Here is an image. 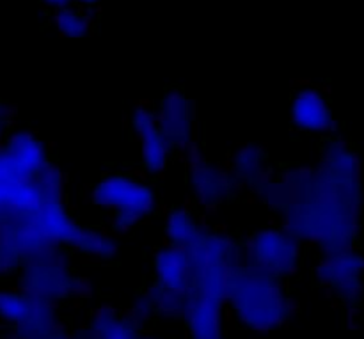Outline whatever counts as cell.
<instances>
[{
	"mask_svg": "<svg viewBox=\"0 0 364 339\" xmlns=\"http://www.w3.org/2000/svg\"><path fill=\"white\" fill-rule=\"evenodd\" d=\"M226 306L242 327L259 334L287 325L295 315L283 279L238 258L228 274Z\"/></svg>",
	"mask_w": 364,
	"mask_h": 339,
	"instance_id": "1",
	"label": "cell"
},
{
	"mask_svg": "<svg viewBox=\"0 0 364 339\" xmlns=\"http://www.w3.org/2000/svg\"><path fill=\"white\" fill-rule=\"evenodd\" d=\"M96 208L110 212V231L124 233L156 213L159 198L148 181L128 171H116L100 178L89 190Z\"/></svg>",
	"mask_w": 364,
	"mask_h": 339,
	"instance_id": "2",
	"label": "cell"
},
{
	"mask_svg": "<svg viewBox=\"0 0 364 339\" xmlns=\"http://www.w3.org/2000/svg\"><path fill=\"white\" fill-rule=\"evenodd\" d=\"M187 254L192 298L226 309V279L237 263L238 242L224 231L206 230Z\"/></svg>",
	"mask_w": 364,
	"mask_h": 339,
	"instance_id": "3",
	"label": "cell"
},
{
	"mask_svg": "<svg viewBox=\"0 0 364 339\" xmlns=\"http://www.w3.org/2000/svg\"><path fill=\"white\" fill-rule=\"evenodd\" d=\"M14 277L18 290L52 304L75 297L82 288V281L71 272L64 249L25 259Z\"/></svg>",
	"mask_w": 364,
	"mask_h": 339,
	"instance_id": "4",
	"label": "cell"
},
{
	"mask_svg": "<svg viewBox=\"0 0 364 339\" xmlns=\"http://www.w3.org/2000/svg\"><path fill=\"white\" fill-rule=\"evenodd\" d=\"M237 258L287 279L297 272L302 258V242L287 227L267 226L255 231L244 244H238Z\"/></svg>",
	"mask_w": 364,
	"mask_h": 339,
	"instance_id": "5",
	"label": "cell"
},
{
	"mask_svg": "<svg viewBox=\"0 0 364 339\" xmlns=\"http://www.w3.org/2000/svg\"><path fill=\"white\" fill-rule=\"evenodd\" d=\"M0 323L14 339H43L59 329L57 306L18 290H0Z\"/></svg>",
	"mask_w": 364,
	"mask_h": 339,
	"instance_id": "6",
	"label": "cell"
},
{
	"mask_svg": "<svg viewBox=\"0 0 364 339\" xmlns=\"http://www.w3.org/2000/svg\"><path fill=\"white\" fill-rule=\"evenodd\" d=\"M316 277L341 304L358 306L363 298L364 256L355 249L326 252L315 269Z\"/></svg>",
	"mask_w": 364,
	"mask_h": 339,
	"instance_id": "7",
	"label": "cell"
},
{
	"mask_svg": "<svg viewBox=\"0 0 364 339\" xmlns=\"http://www.w3.org/2000/svg\"><path fill=\"white\" fill-rule=\"evenodd\" d=\"M237 181L230 171L203 155H194L188 162V188L201 208L215 210L230 201L237 190Z\"/></svg>",
	"mask_w": 364,
	"mask_h": 339,
	"instance_id": "8",
	"label": "cell"
},
{
	"mask_svg": "<svg viewBox=\"0 0 364 339\" xmlns=\"http://www.w3.org/2000/svg\"><path fill=\"white\" fill-rule=\"evenodd\" d=\"M156 128L166 135L167 141L178 148L192 146L196 134L194 105L180 89H171L156 107Z\"/></svg>",
	"mask_w": 364,
	"mask_h": 339,
	"instance_id": "9",
	"label": "cell"
},
{
	"mask_svg": "<svg viewBox=\"0 0 364 339\" xmlns=\"http://www.w3.org/2000/svg\"><path fill=\"white\" fill-rule=\"evenodd\" d=\"M0 155L16 173L28 180H32L46 163L52 162L45 142L31 130H18V128H13L2 139Z\"/></svg>",
	"mask_w": 364,
	"mask_h": 339,
	"instance_id": "10",
	"label": "cell"
},
{
	"mask_svg": "<svg viewBox=\"0 0 364 339\" xmlns=\"http://www.w3.org/2000/svg\"><path fill=\"white\" fill-rule=\"evenodd\" d=\"M290 119L295 130L304 134H331L334 130V116L329 99L322 89L304 85L291 98Z\"/></svg>",
	"mask_w": 364,
	"mask_h": 339,
	"instance_id": "11",
	"label": "cell"
},
{
	"mask_svg": "<svg viewBox=\"0 0 364 339\" xmlns=\"http://www.w3.org/2000/svg\"><path fill=\"white\" fill-rule=\"evenodd\" d=\"M43 205L36 188L34 178L28 180L13 169L0 155V220L14 213Z\"/></svg>",
	"mask_w": 364,
	"mask_h": 339,
	"instance_id": "12",
	"label": "cell"
},
{
	"mask_svg": "<svg viewBox=\"0 0 364 339\" xmlns=\"http://www.w3.org/2000/svg\"><path fill=\"white\" fill-rule=\"evenodd\" d=\"M153 288L159 291H191L187 249L164 245L153 256Z\"/></svg>",
	"mask_w": 364,
	"mask_h": 339,
	"instance_id": "13",
	"label": "cell"
},
{
	"mask_svg": "<svg viewBox=\"0 0 364 339\" xmlns=\"http://www.w3.org/2000/svg\"><path fill=\"white\" fill-rule=\"evenodd\" d=\"M141 325L130 315L103 306L89 322L73 334V339H141Z\"/></svg>",
	"mask_w": 364,
	"mask_h": 339,
	"instance_id": "14",
	"label": "cell"
},
{
	"mask_svg": "<svg viewBox=\"0 0 364 339\" xmlns=\"http://www.w3.org/2000/svg\"><path fill=\"white\" fill-rule=\"evenodd\" d=\"M318 171L334 183H359L361 162L347 142L329 139L323 146Z\"/></svg>",
	"mask_w": 364,
	"mask_h": 339,
	"instance_id": "15",
	"label": "cell"
},
{
	"mask_svg": "<svg viewBox=\"0 0 364 339\" xmlns=\"http://www.w3.org/2000/svg\"><path fill=\"white\" fill-rule=\"evenodd\" d=\"M230 174L237 181L238 187L258 188L263 181L269 180L270 158L269 153L256 144H245L235 151L230 162Z\"/></svg>",
	"mask_w": 364,
	"mask_h": 339,
	"instance_id": "16",
	"label": "cell"
},
{
	"mask_svg": "<svg viewBox=\"0 0 364 339\" xmlns=\"http://www.w3.org/2000/svg\"><path fill=\"white\" fill-rule=\"evenodd\" d=\"M188 339H226L224 333V309L208 302L192 298L191 308L183 316Z\"/></svg>",
	"mask_w": 364,
	"mask_h": 339,
	"instance_id": "17",
	"label": "cell"
},
{
	"mask_svg": "<svg viewBox=\"0 0 364 339\" xmlns=\"http://www.w3.org/2000/svg\"><path fill=\"white\" fill-rule=\"evenodd\" d=\"M206 231L201 217L187 206H174L166 213L164 233L167 244L173 247L188 249Z\"/></svg>",
	"mask_w": 364,
	"mask_h": 339,
	"instance_id": "18",
	"label": "cell"
},
{
	"mask_svg": "<svg viewBox=\"0 0 364 339\" xmlns=\"http://www.w3.org/2000/svg\"><path fill=\"white\" fill-rule=\"evenodd\" d=\"M141 142V167L148 174H160L167 169L171 158L174 155V146L166 139V135L159 128H151L149 131L139 137Z\"/></svg>",
	"mask_w": 364,
	"mask_h": 339,
	"instance_id": "19",
	"label": "cell"
},
{
	"mask_svg": "<svg viewBox=\"0 0 364 339\" xmlns=\"http://www.w3.org/2000/svg\"><path fill=\"white\" fill-rule=\"evenodd\" d=\"M71 249L82 258L112 262L117 254V242L116 237L109 231L98 230V227H82Z\"/></svg>",
	"mask_w": 364,
	"mask_h": 339,
	"instance_id": "20",
	"label": "cell"
},
{
	"mask_svg": "<svg viewBox=\"0 0 364 339\" xmlns=\"http://www.w3.org/2000/svg\"><path fill=\"white\" fill-rule=\"evenodd\" d=\"M53 25L64 38L78 39L85 38L91 32L92 18L85 7L70 4L53 11Z\"/></svg>",
	"mask_w": 364,
	"mask_h": 339,
	"instance_id": "21",
	"label": "cell"
},
{
	"mask_svg": "<svg viewBox=\"0 0 364 339\" xmlns=\"http://www.w3.org/2000/svg\"><path fill=\"white\" fill-rule=\"evenodd\" d=\"M256 194L259 195V199H262L272 212L279 213V215L287 212V210L295 203V190L287 176H270L269 180L263 181V183L256 188Z\"/></svg>",
	"mask_w": 364,
	"mask_h": 339,
	"instance_id": "22",
	"label": "cell"
},
{
	"mask_svg": "<svg viewBox=\"0 0 364 339\" xmlns=\"http://www.w3.org/2000/svg\"><path fill=\"white\" fill-rule=\"evenodd\" d=\"M156 298V311L159 315L171 320H183L192 302L191 291H159L151 288Z\"/></svg>",
	"mask_w": 364,
	"mask_h": 339,
	"instance_id": "23",
	"label": "cell"
},
{
	"mask_svg": "<svg viewBox=\"0 0 364 339\" xmlns=\"http://www.w3.org/2000/svg\"><path fill=\"white\" fill-rule=\"evenodd\" d=\"M156 127V107L141 103L130 114V128L137 137Z\"/></svg>",
	"mask_w": 364,
	"mask_h": 339,
	"instance_id": "24",
	"label": "cell"
},
{
	"mask_svg": "<svg viewBox=\"0 0 364 339\" xmlns=\"http://www.w3.org/2000/svg\"><path fill=\"white\" fill-rule=\"evenodd\" d=\"M156 315H159V311H156V298L155 295H153L151 288H149V290L144 291L141 297L135 298V304L134 308H132L130 316L141 325V323L149 322V320Z\"/></svg>",
	"mask_w": 364,
	"mask_h": 339,
	"instance_id": "25",
	"label": "cell"
},
{
	"mask_svg": "<svg viewBox=\"0 0 364 339\" xmlns=\"http://www.w3.org/2000/svg\"><path fill=\"white\" fill-rule=\"evenodd\" d=\"M21 263H23V258L20 256V252L0 240V277L16 276Z\"/></svg>",
	"mask_w": 364,
	"mask_h": 339,
	"instance_id": "26",
	"label": "cell"
},
{
	"mask_svg": "<svg viewBox=\"0 0 364 339\" xmlns=\"http://www.w3.org/2000/svg\"><path fill=\"white\" fill-rule=\"evenodd\" d=\"M13 130V110L9 105L0 102V142Z\"/></svg>",
	"mask_w": 364,
	"mask_h": 339,
	"instance_id": "27",
	"label": "cell"
},
{
	"mask_svg": "<svg viewBox=\"0 0 364 339\" xmlns=\"http://www.w3.org/2000/svg\"><path fill=\"white\" fill-rule=\"evenodd\" d=\"M41 4H45L46 7H50V9H59V7H64V6H70V4H73V0H39Z\"/></svg>",
	"mask_w": 364,
	"mask_h": 339,
	"instance_id": "28",
	"label": "cell"
},
{
	"mask_svg": "<svg viewBox=\"0 0 364 339\" xmlns=\"http://www.w3.org/2000/svg\"><path fill=\"white\" fill-rule=\"evenodd\" d=\"M43 339H73V336H71L66 329L59 327V329L53 330V333H50L48 336H45Z\"/></svg>",
	"mask_w": 364,
	"mask_h": 339,
	"instance_id": "29",
	"label": "cell"
},
{
	"mask_svg": "<svg viewBox=\"0 0 364 339\" xmlns=\"http://www.w3.org/2000/svg\"><path fill=\"white\" fill-rule=\"evenodd\" d=\"M75 2H77V6H82V7H92V6H96L100 0H73V4Z\"/></svg>",
	"mask_w": 364,
	"mask_h": 339,
	"instance_id": "30",
	"label": "cell"
},
{
	"mask_svg": "<svg viewBox=\"0 0 364 339\" xmlns=\"http://www.w3.org/2000/svg\"><path fill=\"white\" fill-rule=\"evenodd\" d=\"M141 339H164L162 336H156V334H146V336H142Z\"/></svg>",
	"mask_w": 364,
	"mask_h": 339,
	"instance_id": "31",
	"label": "cell"
}]
</instances>
